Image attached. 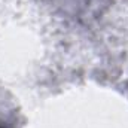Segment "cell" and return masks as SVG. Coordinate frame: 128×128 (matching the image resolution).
I'll list each match as a JSON object with an SVG mask.
<instances>
[{"mask_svg": "<svg viewBox=\"0 0 128 128\" xmlns=\"http://www.w3.org/2000/svg\"><path fill=\"white\" fill-rule=\"evenodd\" d=\"M0 128H4V127H2V125H0Z\"/></svg>", "mask_w": 128, "mask_h": 128, "instance_id": "obj_1", "label": "cell"}]
</instances>
